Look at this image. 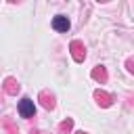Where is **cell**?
<instances>
[{"mask_svg": "<svg viewBox=\"0 0 134 134\" xmlns=\"http://www.w3.org/2000/svg\"><path fill=\"white\" fill-rule=\"evenodd\" d=\"M19 113H21V117H25V119L34 117V115H36V105H34V100H31V98H21V100H19Z\"/></svg>", "mask_w": 134, "mask_h": 134, "instance_id": "cell-1", "label": "cell"}, {"mask_svg": "<svg viewBox=\"0 0 134 134\" xmlns=\"http://www.w3.org/2000/svg\"><path fill=\"white\" fill-rule=\"evenodd\" d=\"M69 48H71V54H73V59H75L77 63H82V61L86 59V50H84V44H82L80 40H73Z\"/></svg>", "mask_w": 134, "mask_h": 134, "instance_id": "cell-2", "label": "cell"}, {"mask_svg": "<svg viewBox=\"0 0 134 134\" xmlns=\"http://www.w3.org/2000/svg\"><path fill=\"white\" fill-rule=\"evenodd\" d=\"M52 27H54L57 31H67V29H69V19H67V17H63V15H59V17H54Z\"/></svg>", "mask_w": 134, "mask_h": 134, "instance_id": "cell-3", "label": "cell"}, {"mask_svg": "<svg viewBox=\"0 0 134 134\" xmlns=\"http://www.w3.org/2000/svg\"><path fill=\"white\" fill-rule=\"evenodd\" d=\"M4 92H6V94H17V92H19V84H17L15 77H6V82H4Z\"/></svg>", "mask_w": 134, "mask_h": 134, "instance_id": "cell-4", "label": "cell"}, {"mask_svg": "<svg viewBox=\"0 0 134 134\" xmlns=\"http://www.w3.org/2000/svg\"><path fill=\"white\" fill-rule=\"evenodd\" d=\"M94 98L98 100L100 107H109V105H111V96H109L107 92H103V90H96V92H94Z\"/></svg>", "mask_w": 134, "mask_h": 134, "instance_id": "cell-5", "label": "cell"}, {"mask_svg": "<svg viewBox=\"0 0 134 134\" xmlns=\"http://www.w3.org/2000/svg\"><path fill=\"white\" fill-rule=\"evenodd\" d=\"M92 77L96 80V82H107V71H105V67H94L92 69Z\"/></svg>", "mask_w": 134, "mask_h": 134, "instance_id": "cell-6", "label": "cell"}, {"mask_svg": "<svg viewBox=\"0 0 134 134\" xmlns=\"http://www.w3.org/2000/svg\"><path fill=\"white\" fill-rule=\"evenodd\" d=\"M40 100H42V107H44V109H52V107H54V98H52L48 92H42V94H40Z\"/></svg>", "mask_w": 134, "mask_h": 134, "instance_id": "cell-7", "label": "cell"}, {"mask_svg": "<svg viewBox=\"0 0 134 134\" xmlns=\"http://www.w3.org/2000/svg\"><path fill=\"white\" fill-rule=\"evenodd\" d=\"M71 126H73V121H71V119H65V121L59 126V132H61V134H67V132L71 130Z\"/></svg>", "mask_w": 134, "mask_h": 134, "instance_id": "cell-8", "label": "cell"}, {"mask_svg": "<svg viewBox=\"0 0 134 134\" xmlns=\"http://www.w3.org/2000/svg\"><path fill=\"white\" fill-rule=\"evenodd\" d=\"M75 134H86V132H75Z\"/></svg>", "mask_w": 134, "mask_h": 134, "instance_id": "cell-9", "label": "cell"}, {"mask_svg": "<svg viewBox=\"0 0 134 134\" xmlns=\"http://www.w3.org/2000/svg\"><path fill=\"white\" fill-rule=\"evenodd\" d=\"M31 134H38V132H31Z\"/></svg>", "mask_w": 134, "mask_h": 134, "instance_id": "cell-10", "label": "cell"}]
</instances>
